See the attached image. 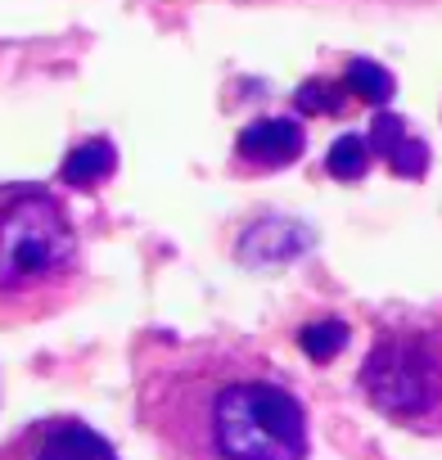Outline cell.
<instances>
[{
	"label": "cell",
	"instance_id": "cell-1",
	"mask_svg": "<svg viewBox=\"0 0 442 460\" xmlns=\"http://www.w3.org/2000/svg\"><path fill=\"white\" fill-rule=\"evenodd\" d=\"M136 415L176 456L298 460L312 447L303 397L235 348H181L145 366Z\"/></svg>",
	"mask_w": 442,
	"mask_h": 460
},
{
	"label": "cell",
	"instance_id": "cell-2",
	"mask_svg": "<svg viewBox=\"0 0 442 460\" xmlns=\"http://www.w3.org/2000/svg\"><path fill=\"white\" fill-rule=\"evenodd\" d=\"M82 240L46 185H0V325L41 321L82 289Z\"/></svg>",
	"mask_w": 442,
	"mask_h": 460
},
{
	"label": "cell",
	"instance_id": "cell-3",
	"mask_svg": "<svg viewBox=\"0 0 442 460\" xmlns=\"http://www.w3.org/2000/svg\"><path fill=\"white\" fill-rule=\"evenodd\" d=\"M361 384L388 420L420 433H442V334H384L366 361Z\"/></svg>",
	"mask_w": 442,
	"mask_h": 460
},
{
	"label": "cell",
	"instance_id": "cell-4",
	"mask_svg": "<svg viewBox=\"0 0 442 460\" xmlns=\"http://www.w3.org/2000/svg\"><path fill=\"white\" fill-rule=\"evenodd\" d=\"M303 149H307V131H303L298 118H262V122L240 131V140H235V172L267 176V172H280V167L298 163Z\"/></svg>",
	"mask_w": 442,
	"mask_h": 460
},
{
	"label": "cell",
	"instance_id": "cell-5",
	"mask_svg": "<svg viewBox=\"0 0 442 460\" xmlns=\"http://www.w3.org/2000/svg\"><path fill=\"white\" fill-rule=\"evenodd\" d=\"M113 456V447L91 433L86 424H68V420H46L32 424L23 438H14V447H5V456Z\"/></svg>",
	"mask_w": 442,
	"mask_h": 460
},
{
	"label": "cell",
	"instance_id": "cell-6",
	"mask_svg": "<svg viewBox=\"0 0 442 460\" xmlns=\"http://www.w3.org/2000/svg\"><path fill=\"white\" fill-rule=\"evenodd\" d=\"M118 172V154H113V145L109 140H91V145H82L77 154H68L64 158V167H59V176L68 181V185H82V190H91V185H100V181H109Z\"/></svg>",
	"mask_w": 442,
	"mask_h": 460
},
{
	"label": "cell",
	"instance_id": "cell-7",
	"mask_svg": "<svg viewBox=\"0 0 442 460\" xmlns=\"http://www.w3.org/2000/svg\"><path fill=\"white\" fill-rule=\"evenodd\" d=\"M325 167H330L334 181H357V176H366V172H370V140H366V136H343V140H334Z\"/></svg>",
	"mask_w": 442,
	"mask_h": 460
}]
</instances>
